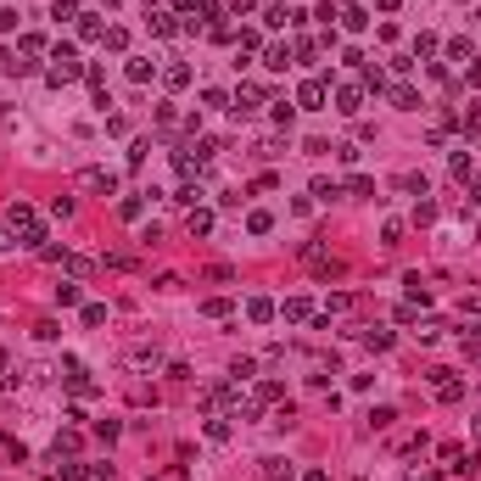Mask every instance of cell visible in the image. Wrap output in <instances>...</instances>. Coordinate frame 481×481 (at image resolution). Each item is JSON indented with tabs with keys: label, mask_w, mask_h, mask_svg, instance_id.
<instances>
[{
	"label": "cell",
	"mask_w": 481,
	"mask_h": 481,
	"mask_svg": "<svg viewBox=\"0 0 481 481\" xmlns=\"http://www.w3.org/2000/svg\"><path fill=\"white\" fill-rule=\"evenodd\" d=\"M6 224L23 235V246H39L45 241V230H39V213L28 207V202H12V213H6Z\"/></svg>",
	"instance_id": "obj_1"
},
{
	"label": "cell",
	"mask_w": 481,
	"mask_h": 481,
	"mask_svg": "<svg viewBox=\"0 0 481 481\" xmlns=\"http://www.w3.org/2000/svg\"><path fill=\"white\" fill-rule=\"evenodd\" d=\"M78 185H84V191L112 196V191H118V173H107V168H84V173H78Z\"/></svg>",
	"instance_id": "obj_2"
},
{
	"label": "cell",
	"mask_w": 481,
	"mask_h": 481,
	"mask_svg": "<svg viewBox=\"0 0 481 481\" xmlns=\"http://www.w3.org/2000/svg\"><path fill=\"white\" fill-rule=\"evenodd\" d=\"M359 101H364V96H359V84H341V90H336V112H347V118L359 112Z\"/></svg>",
	"instance_id": "obj_3"
},
{
	"label": "cell",
	"mask_w": 481,
	"mask_h": 481,
	"mask_svg": "<svg viewBox=\"0 0 481 481\" xmlns=\"http://www.w3.org/2000/svg\"><path fill=\"white\" fill-rule=\"evenodd\" d=\"M297 101L308 107V112H319V101H325V84H319V78H308V84L297 90Z\"/></svg>",
	"instance_id": "obj_4"
},
{
	"label": "cell",
	"mask_w": 481,
	"mask_h": 481,
	"mask_svg": "<svg viewBox=\"0 0 481 481\" xmlns=\"http://www.w3.org/2000/svg\"><path fill=\"white\" fill-rule=\"evenodd\" d=\"M257 101H264V96H257V90H252V84H241V90H235V118H246V112H257Z\"/></svg>",
	"instance_id": "obj_5"
},
{
	"label": "cell",
	"mask_w": 481,
	"mask_h": 481,
	"mask_svg": "<svg viewBox=\"0 0 481 481\" xmlns=\"http://www.w3.org/2000/svg\"><path fill=\"white\" fill-rule=\"evenodd\" d=\"M392 107H398V112H414V107H420V96L409 90V84H398V90H392Z\"/></svg>",
	"instance_id": "obj_6"
},
{
	"label": "cell",
	"mask_w": 481,
	"mask_h": 481,
	"mask_svg": "<svg viewBox=\"0 0 481 481\" xmlns=\"http://www.w3.org/2000/svg\"><path fill=\"white\" fill-rule=\"evenodd\" d=\"M129 364H135V370H157V347H135V353H129Z\"/></svg>",
	"instance_id": "obj_7"
},
{
	"label": "cell",
	"mask_w": 481,
	"mask_h": 481,
	"mask_svg": "<svg viewBox=\"0 0 481 481\" xmlns=\"http://www.w3.org/2000/svg\"><path fill=\"white\" fill-rule=\"evenodd\" d=\"M213 230V213L207 207H191V235H207Z\"/></svg>",
	"instance_id": "obj_8"
},
{
	"label": "cell",
	"mask_w": 481,
	"mask_h": 481,
	"mask_svg": "<svg viewBox=\"0 0 481 481\" xmlns=\"http://www.w3.org/2000/svg\"><path fill=\"white\" fill-rule=\"evenodd\" d=\"M157 73V62H146V56H135V62H129V78H135V84H146Z\"/></svg>",
	"instance_id": "obj_9"
},
{
	"label": "cell",
	"mask_w": 481,
	"mask_h": 481,
	"mask_svg": "<svg viewBox=\"0 0 481 481\" xmlns=\"http://www.w3.org/2000/svg\"><path fill=\"white\" fill-rule=\"evenodd\" d=\"M246 314H252L257 325H264V319H275V302H264V297H252V302H246Z\"/></svg>",
	"instance_id": "obj_10"
},
{
	"label": "cell",
	"mask_w": 481,
	"mask_h": 481,
	"mask_svg": "<svg viewBox=\"0 0 481 481\" xmlns=\"http://www.w3.org/2000/svg\"><path fill=\"white\" fill-rule=\"evenodd\" d=\"M264 475H269V481H291V464H286V459H264Z\"/></svg>",
	"instance_id": "obj_11"
},
{
	"label": "cell",
	"mask_w": 481,
	"mask_h": 481,
	"mask_svg": "<svg viewBox=\"0 0 481 481\" xmlns=\"http://www.w3.org/2000/svg\"><path fill=\"white\" fill-rule=\"evenodd\" d=\"M173 202H180V207H196V202H202V185H180V191H173Z\"/></svg>",
	"instance_id": "obj_12"
},
{
	"label": "cell",
	"mask_w": 481,
	"mask_h": 481,
	"mask_svg": "<svg viewBox=\"0 0 481 481\" xmlns=\"http://www.w3.org/2000/svg\"><path fill=\"white\" fill-rule=\"evenodd\" d=\"M280 314H286V319H308V297H291V302H286Z\"/></svg>",
	"instance_id": "obj_13"
},
{
	"label": "cell",
	"mask_w": 481,
	"mask_h": 481,
	"mask_svg": "<svg viewBox=\"0 0 481 481\" xmlns=\"http://www.w3.org/2000/svg\"><path fill=\"white\" fill-rule=\"evenodd\" d=\"M51 17H56V23H67V17H78V0H56V6H51Z\"/></svg>",
	"instance_id": "obj_14"
},
{
	"label": "cell",
	"mask_w": 481,
	"mask_h": 481,
	"mask_svg": "<svg viewBox=\"0 0 481 481\" xmlns=\"http://www.w3.org/2000/svg\"><path fill=\"white\" fill-rule=\"evenodd\" d=\"M173 28H180V23H173L168 12H157V17H151V34H173Z\"/></svg>",
	"instance_id": "obj_15"
},
{
	"label": "cell",
	"mask_w": 481,
	"mask_h": 481,
	"mask_svg": "<svg viewBox=\"0 0 481 481\" xmlns=\"http://www.w3.org/2000/svg\"><path fill=\"white\" fill-rule=\"evenodd\" d=\"M314 196H319V202H336V196H341V191H336V185H330V180H314Z\"/></svg>",
	"instance_id": "obj_16"
},
{
	"label": "cell",
	"mask_w": 481,
	"mask_h": 481,
	"mask_svg": "<svg viewBox=\"0 0 481 481\" xmlns=\"http://www.w3.org/2000/svg\"><path fill=\"white\" fill-rule=\"evenodd\" d=\"M12 246H17V241H12V230H0V252H12Z\"/></svg>",
	"instance_id": "obj_17"
},
{
	"label": "cell",
	"mask_w": 481,
	"mask_h": 481,
	"mask_svg": "<svg viewBox=\"0 0 481 481\" xmlns=\"http://www.w3.org/2000/svg\"><path fill=\"white\" fill-rule=\"evenodd\" d=\"M475 436H481V414H475Z\"/></svg>",
	"instance_id": "obj_18"
}]
</instances>
